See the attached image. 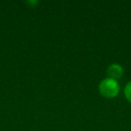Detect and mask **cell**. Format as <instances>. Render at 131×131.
Returning <instances> with one entry per match:
<instances>
[{"label": "cell", "instance_id": "cell-2", "mask_svg": "<svg viewBox=\"0 0 131 131\" xmlns=\"http://www.w3.org/2000/svg\"><path fill=\"white\" fill-rule=\"evenodd\" d=\"M124 69L118 63H113L110 65L107 68V75L108 77L114 80H118L123 77Z\"/></svg>", "mask_w": 131, "mask_h": 131}, {"label": "cell", "instance_id": "cell-3", "mask_svg": "<svg viewBox=\"0 0 131 131\" xmlns=\"http://www.w3.org/2000/svg\"><path fill=\"white\" fill-rule=\"evenodd\" d=\"M124 95L126 99L131 103V81L126 84L125 89H124Z\"/></svg>", "mask_w": 131, "mask_h": 131}, {"label": "cell", "instance_id": "cell-1", "mask_svg": "<svg viewBox=\"0 0 131 131\" xmlns=\"http://www.w3.org/2000/svg\"><path fill=\"white\" fill-rule=\"evenodd\" d=\"M98 88L101 94L108 99L116 97L118 94L120 90L118 81L110 78V77H106L103 80L101 81Z\"/></svg>", "mask_w": 131, "mask_h": 131}]
</instances>
